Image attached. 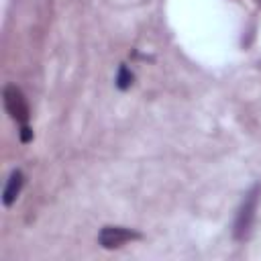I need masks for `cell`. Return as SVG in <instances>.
<instances>
[{
    "label": "cell",
    "mask_w": 261,
    "mask_h": 261,
    "mask_svg": "<svg viewBox=\"0 0 261 261\" xmlns=\"http://www.w3.org/2000/svg\"><path fill=\"white\" fill-rule=\"evenodd\" d=\"M259 196H261V186L255 184L243 198L237 216H234V224H232V234L237 241H245L251 234L253 222H255V212H257V204H259Z\"/></svg>",
    "instance_id": "6da1fadb"
},
{
    "label": "cell",
    "mask_w": 261,
    "mask_h": 261,
    "mask_svg": "<svg viewBox=\"0 0 261 261\" xmlns=\"http://www.w3.org/2000/svg\"><path fill=\"white\" fill-rule=\"evenodd\" d=\"M2 98H4V108H6V112H8V114H10V116L20 124V126H27L29 116H31V110H29L27 98L22 96L20 88H16L14 84L4 86Z\"/></svg>",
    "instance_id": "7a4b0ae2"
},
{
    "label": "cell",
    "mask_w": 261,
    "mask_h": 261,
    "mask_svg": "<svg viewBox=\"0 0 261 261\" xmlns=\"http://www.w3.org/2000/svg\"><path fill=\"white\" fill-rule=\"evenodd\" d=\"M137 239H141V232L126 228V226H104L98 234V243L104 249H116L128 241H137Z\"/></svg>",
    "instance_id": "3957f363"
},
{
    "label": "cell",
    "mask_w": 261,
    "mask_h": 261,
    "mask_svg": "<svg viewBox=\"0 0 261 261\" xmlns=\"http://www.w3.org/2000/svg\"><path fill=\"white\" fill-rule=\"evenodd\" d=\"M22 184H24V175L20 169H12L8 179H6V186H4V192H2V202L4 206H12L14 200L18 198L20 190H22Z\"/></svg>",
    "instance_id": "277c9868"
},
{
    "label": "cell",
    "mask_w": 261,
    "mask_h": 261,
    "mask_svg": "<svg viewBox=\"0 0 261 261\" xmlns=\"http://www.w3.org/2000/svg\"><path fill=\"white\" fill-rule=\"evenodd\" d=\"M133 80H135L133 71L126 65H120L118 71H116V88L118 90H128L133 86Z\"/></svg>",
    "instance_id": "5b68a950"
},
{
    "label": "cell",
    "mask_w": 261,
    "mask_h": 261,
    "mask_svg": "<svg viewBox=\"0 0 261 261\" xmlns=\"http://www.w3.org/2000/svg\"><path fill=\"white\" fill-rule=\"evenodd\" d=\"M33 139V130H31V126L27 124V126H20V141L22 143H29Z\"/></svg>",
    "instance_id": "8992f818"
}]
</instances>
